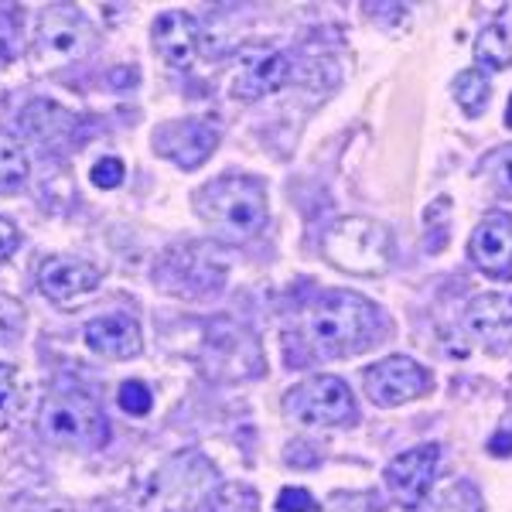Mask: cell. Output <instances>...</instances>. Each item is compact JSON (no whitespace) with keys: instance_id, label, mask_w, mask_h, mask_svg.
I'll return each mask as SVG.
<instances>
[{"instance_id":"cb8c5ba5","label":"cell","mask_w":512,"mask_h":512,"mask_svg":"<svg viewBox=\"0 0 512 512\" xmlns=\"http://www.w3.org/2000/svg\"><path fill=\"white\" fill-rule=\"evenodd\" d=\"M117 400H120L123 414H130V417H144V414H151V407H154V396H151V390H147L144 383H140V379L123 383Z\"/></svg>"},{"instance_id":"3957f363","label":"cell","mask_w":512,"mask_h":512,"mask_svg":"<svg viewBox=\"0 0 512 512\" xmlns=\"http://www.w3.org/2000/svg\"><path fill=\"white\" fill-rule=\"evenodd\" d=\"M321 253L335 270L352 277H383L393 263V236L383 222L349 216L338 219L321 236Z\"/></svg>"},{"instance_id":"83f0119b","label":"cell","mask_w":512,"mask_h":512,"mask_svg":"<svg viewBox=\"0 0 512 512\" xmlns=\"http://www.w3.org/2000/svg\"><path fill=\"white\" fill-rule=\"evenodd\" d=\"M287 465H297V468H315V465H318V454L311 451L304 441H294V444H287Z\"/></svg>"},{"instance_id":"d6986e66","label":"cell","mask_w":512,"mask_h":512,"mask_svg":"<svg viewBox=\"0 0 512 512\" xmlns=\"http://www.w3.org/2000/svg\"><path fill=\"white\" fill-rule=\"evenodd\" d=\"M454 99H458V106L468 117H478L485 110V103H489V82L478 69H465L454 79Z\"/></svg>"},{"instance_id":"5b68a950","label":"cell","mask_w":512,"mask_h":512,"mask_svg":"<svg viewBox=\"0 0 512 512\" xmlns=\"http://www.w3.org/2000/svg\"><path fill=\"white\" fill-rule=\"evenodd\" d=\"M93 28L82 18L76 4H52L45 7L38 21V35L31 41V69L35 72H55L65 65L79 62L93 48Z\"/></svg>"},{"instance_id":"8fae6325","label":"cell","mask_w":512,"mask_h":512,"mask_svg":"<svg viewBox=\"0 0 512 512\" xmlns=\"http://www.w3.org/2000/svg\"><path fill=\"white\" fill-rule=\"evenodd\" d=\"M158 154H164L168 161H175L178 168L195 171L216 154L219 147V130L209 120H178L168 123L158 137H154Z\"/></svg>"},{"instance_id":"d4e9b609","label":"cell","mask_w":512,"mask_h":512,"mask_svg":"<svg viewBox=\"0 0 512 512\" xmlns=\"http://www.w3.org/2000/svg\"><path fill=\"white\" fill-rule=\"evenodd\" d=\"M123 178H127V168H123V161L117 158H103L93 164V181L99 188H117Z\"/></svg>"},{"instance_id":"9c48e42d","label":"cell","mask_w":512,"mask_h":512,"mask_svg":"<svg viewBox=\"0 0 512 512\" xmlns=\"http://www.w3.org/2000/svg\"><path fill=\"white\" fill-rule=\"evenodd\" d=\"M437 458H441V448L437 444H420V448H410L403 454H396L386 468V485H390L393 499L400 502L403 509H420L431 492L434 472H437Z\"/></svg>"},{"instance_id":"ba28073f","label":"cell","mask_w":512,"mask_h":512,"mask_svg":"<svg viewBox=\"0 0 512 512\" xmlns=\"http://www.w3.org/2000/svg\"><path fill=\"white\" fill-rule=\"evenodd\" d=\"M362 386H366V396L376 407L390 410L431 390V373L407 355H390V359H379L376 366L366 369Z\"/></svg>"},{"instance_id":"ac0fdd59","label":"cell","mask_w":512,"mask_h":512,"mask_svg":"<svg viewBox=\"0 0 512 512\" xmlns=\"http://www.w3.org/2000/svg\"><path fill=\"white\" fill-rule=\"evenodd\" d=\"M475 59L478 65H485V69H492V72H506L512 65V41L499 24H492V28H485L482 35H478Z\"/></svg>"},{"instance_id":"8992f818","label":"cell","mask_w":512,"mask_h":512,"mask_svg":"<svg viewBox=\"0 0 512 512\" xmlns=\"http://www.w3.org/2000/svg\"><path fill=\"white\" fill-rule=\"evenodd\" d=\"M284 414L297 424H352L359 417L349 386L338 376H311L284 396Z\"/></svg>"},{"instance_id":"5bb4252c","label":"cell","mask_w":512,"mask_h":512,"mask_svg":"<svg viewBox=\"0 0 512 512\" xmlns=\"http://www.w3.org/2000/svg\"><path fill=\"white\" fill-rule=\"evenodd\" d=\"M86 345L96 355L106 359H134L144 349V338H140V325L130 315H103L93 318L86 325Z\"/></svg>"},{"instance_id":"6da1fadb","label":"cell","mask_w":512,"mask_h":512,"mask_svg":"<svg viewBox=\"0 0 512 512\" xmlns=\"http://www.w3.org/2000/svg\"><path fill=\"white\" fill-rule=\"evenodd\" d=\"M379 308L352 291H328L304 318L308 345L321 359H345L362 352L376 335Z\"/></svg>"},{"instance_id":"277c9868","label":"cell","mask_w":512,"mask_h":512,"mask_svg":"<svg viewBox=\"0 0 512 512\" xmlns=\"http://www.w3.org/2000/svg\"><path fill=\"white\" fill-rule=\"evenodd\" d=\"M38 431L55 448L69 451H99L110 441L103 410L82 390H59L48 396L38 410Z\"/></svg>"},{"instance_id":"7c38bea8","label":"cell","mask_w":512,"mask_h":512,"mask_svg":"<svg viewBox=\"0 0 512 512\" xmlns=\"http://www.w3.org/2000/svg\"><path fill=\"white\" fill-rule=\"evenodd\" d=\"M38 287H41V294L59 304V308H72V304H82L86 297L96 294L99 270L86 260L52 256V260H45V267H41Z\"/></svg>"},{"instance_id":"f1b7e54d","label":"cell","mask_w":512,"mask_h":512,"mask_svg":"<svg viewBox=\"0 0 512 512\" xmlns=\"http://www.w3.org/2000/svg\"><path fill=\"white\" fill-rule=\"evenodd\" d=\"M489 451L495 454V458H506V454H512V431H509V427L492 437V441H489Z\"/></svg>"},{"instance_id":"9a60e30c","label":"cell","mask_w":512,"mask_h":512,"mask_svg":"<svg viewBox=\"0 0 512 512\" xmlns=\"http://www.w3.org/2000/svg\"><path fill=\"white\" fill-rule=\"evenodd\" d=\"M151 35H154V48H158V55L168 65H175V69L192 65L198 52V21L192 14H185V11L161 14V18L154 21Z\"/></svg>"},{"instance_id":"ffe728a7","label":"cell","mask_w":512,"mask_h":512,"mask_svg":"<svg viewBox=\"0 0 512 512\" xmlns=\"http://www.w3.org/2000/svg\"><path fill=\"white\" fill-rule=\"evenodd\" d=\"M431 512H485L482 495L472 482H454L441 495H437Z\"/></svg>"},{"instance_id":"30bf717a","label":"cell","mask_w":512,"mask_h":512,"mask_svg":"<svg viewBox=\"0 0 512 512\" xmlns=\"http://www.w3.org/2000/svg\"><path fill=\"white\" fill-rule=\"evenodd\" d=\"M291 76V65L280 52L274 48H263V45H246L239 48L236 55V79H233V96L236 99H253L277 93L280 86Z\"/></svg>"},{"instance_id":"44dd1931","label":"cell","mask_w":512,"mask_h":512,"mask_svg":"<svg viewBox=\"0 0 512 512\" xmlns=\"http://www.w3.org/2000/svg\"><path fill=\"white\" fill-rule=\"evenodd\" d=\"M478 171L492 181L502 198H512V147H495L492 154H485Z\"/></svg>"},{"instance_id":"4dcf8cb0","label":"cell","mask_w":512,"mask_h":512,"mask_svg":"<svg viewBox=\"0 0 512 512\" xmlns=\"http://www.w3.org/2000/svg\"><path fill=\"white\" fill-rule=\"evenodd\" d=\"M509 424H512V420H509ZM509 431H512V427H509Z\"/></svg>"},{"instance_id":"603a6c76","label":"cell","mask_w":512,"mask_h":512,"mask_svg":"<svg viewBox=\"0 0 512 512\" xmlns=\"http://www.w3.org/2000/svg\"><path fill=\"white\" fill-rule=\"evenodd\" d=\"M18 407H21L18 373H14V366L0 362V427H7L14 417H18Z\"/></svg>"},{"instance_id":"e0dca14e","label":"cell","mask_w":512,"mask_h":512,"mask_svg":"<svg viewBox=\"0 0 512 512\" xmlns=\"http://www.w3.org/2000/svg\"><path fill=\"white\" fill-rule=\"evenodd\" d=\"M28 181V154L21 140L0 130V192H14Z\"/></svg>"},{"instance_id":"7a4b0ae2","label":"cell","mask_w":512,"mask_h":512,"mask_svg":"<svg viewBox=\"0 0 512 512\" xmlns=\"http://www.w3.org/2000/svg\"><path fill=\"white\" fill-rule=\"evenodd\" d=\"M195 212L226 243H243L267 226V188L256 178H216L195 192Z\"/></svg>"},{"instance_id":"f546056e","label":"cell","mask_w":512,"mask_h":512,"mask_svg":"<svg viewBox=\"0 0 512 512\" xmlns=\"http://www.w3.org/2000/svg\"><path fill=\"white\" fill-rule=\"evenodd\" d=\"M506 127L512 130V96H509V106H506Z\"/></svg>"},{"instance_id":"52a82bcc","label":"cell","mask_w":512,"mask_h":512,"mask_svg":"<svg viewBox=\"0 0 512 512\" xmlns=\"http://www.w3.org/2000/svg\"><path fill=\"white\" fill-rule=\"evenodd\" d=\"M205 376L216 379H253L263 373V355L260 345L253 342L250 332H243L239 325L219 321L209 328V342H205Z\"/></svg>"},{"instance_id":"7402d4cb","label":"cell","mask_w":512,"mask_h":512,"mask_svg":"<svg viewBox=\"0 0 512 512\" xmlns=\"http://www.w3.org/2000/svg\"><path fill=\"white\" fill-rule=\"evenodd\" d=\"M21 52V18L14 7H0V69L11 65Z\"/></svg>"},{"instance_id":"2e32d148","label":"cell","mask_w":512,"mask_h":512,"mask_svg":"<svg viewBox=\"0 0 512 512\" xmlns=\"http://www.w3.org/2000/svg\"><path fill=\"white\" fill-rule=\"evenodd\" d=\"M465 325L478 342L502 349L512 342V301L502 294H482L468 304L465 311Z\"/></svg>"},{"instance_id":"4316f807","label":"cell","mask_w":512,"mask_h":512,"mask_svg":"<svg viewBox=\"0 0 512 512\" xmlns=\"http://www.w3.org/2000/svg\"><path fill=\"white\" fill-rule=\"evenodd\" d=\"M21 246V233H18V226H14L11 219H4L0 216V263L7 260L14 250Z\"/></svg>"},{"instance_id":"4fadbf2b","label":"cell","mask_w":512,"mask_h":512,"mask_svg":"<svg viewBox=\"0 0 512 512\" xmlns=\"http://www.w3.org/2000/svg\"><path fill=\"white\" fill-rule=\"evenodd\" d=\"M468 256L478 270L492 277H506L512 270V216L509 212H489L475 226L468 239Z\"/></svg>"},{"instance_id":"484cf974","label":"cell","mask_w":512,"mask_h":512,"mask_svg":"<svg viewBox=\"0 0 512 512\" xmlns=\"http://www.w3.org/2000/svg\"><path fill=\"white\" fill-rule=\"evenodd\" d=\"M277 509L280 512H315L318 502L308 489H284L277 495Z\"/></svg>"}]
</instances>
